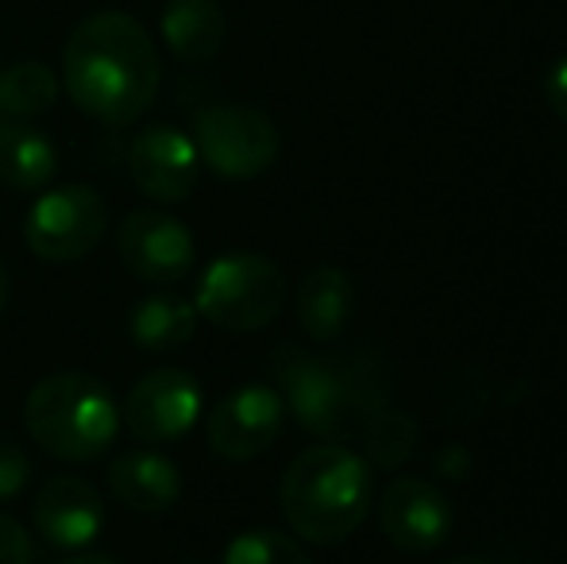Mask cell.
Wrapping results in <instances>:
<instances>
[{"mask_svg": "<svg viewBox=\"0 0 567 564\" xmlns=\"http://www.w3.org/2000/svg\"><path fill=\"white\" fill-rule=\"evenodd\" d=\"M189 564H197V561H189Z\"/></svg>", "mask_w": 567, "mask_h": 564, "instance_id": "cell-28", "label": "cell"}, {"mask_svg": "<svg viewBox=\"0 0 567 564\" xmlns=\"http://www.w3.org/2000/svg\"><path fill=\"white\" fill-rule=\"evenodd\" d=\"M59 101V74L43 62H16L0 74V113L12 121L51 113Z\"/></svg>", "mask_w": 567, "mask_h": 564, "instance_id": "cell-19", "label": "cell"}, {"mask_svg": "<svg viewBox=\"0 0 567 564\" xmlns=\"http://www.w3.org/2000/svg\"><path fill=\"white\" fill-rule=\"evenodd\" d=\"M355 309V283L340 271V267H313L298 286V321L306 329V337L337 340L351 321Z\"/></svg>", "mask_w": 567, "mask_h": 564, "instance_id": "cell-15", "label": "cell"}, {"mask_svg": "<svg viewBox=\"0 0 567 564\" xmlns=\"http://www.w3.org/2000/svg\"><path fill=\"white\" fill-rule=\"evenodd\" d=\"M31 480V457L16 441H0V503L16 499Z\"/></svg>", "mask_w": 567, "mask_h": 564, "instance_id": "cell-22", "label": "cell"}, {"mask_svg": "<svg viewBox=\"0 0 567 564\" xmlns=\"http://www.w3.org/2000/svg\"><path fill=\"white\" fill-rule=\"evenodd\" d=\"M127 332L143 352H178L197 332V306L166 290L147 294L135 301L132 317H127Z\"/></svg>", "mask_w": 567, "mask_h": 564, "instance_id": "cell-17", "label": "cell"}, {"mask_svg": "<svg viewBox=\"0 0 567 564\" xmlns=\"http://www.w3.org/2000/svg\"><path fill=\"white\" fill-rule=\"evenodd\" d=\"M286 422V402L275 387L244 383L213 407L209 444L225 460H255L278 441Z\"/></svg>", "mask_w": 567, "mask_h": 564, "instance_id": "cell-10", "label": "cell"}, {"mask_svg": "<svg viewBox=\"0 0 567 564\" xmlns=\"http://www.w3.org/2000/svg\"><path fill=\"white\" fill-rule=\"evenodd\" d=\"M452 503L425 480H394L379 499V526L402 553H429L452 534Z\"/></svg>", "mask_w": 567, "mask_h": 564, "instance_id": "cell-12", "label": "cell"}, {"mask_svg": "<svg viewBox=\"0 0 567 564\" xmlns=\"http://www.w3.org/2000/svg\"><path fill=\"white\" fill-rule=\"evenodd\" d=\"M66 93L85 116L101 124H132L155 105L158 51L135 16L97 12L85 16L62 51Z\"/></svg>", "mask_w": 567, "mask_h": 564, "instance_id": "cell-1", "label": "cell"}, {"mask_svg": "<svg viewBox=\"0 0 567 564\" xmlns=\"http://www.w3.org/2000/svg\"><path fill=\"white\" fill-rule=\"evenodd\" d=\"M194 306L225 332H259L282 314L286 275L259 252H225L197 279Z\"/></svg>", "mask_w": 567, "mask_h": 564, "instance_id": "cell-4", "label": "cell"}, {"mask_svg": "<svg viewBox=\"0 0 567 564\" xmlns=\"http://www.w3.org/2000/svg\"><path fill=\"white\" fill-rule=\"evenodd\" d=\"M109 491L127 511L163 514L182 499V475L163 452L127 449L109 464Z\"/></svg>", "mask_w": 567, "mask_h": 564, "instance_id": "cell-14", "label": "cell"}, {"mask_svg": "<svg viewBox=\"0 0 567 564\" xmlns=\"http://www.w3.org/2000/svg\"><path fill=\"white\" fill-rule=\"evenodd\" d=\"M225 564H313V561H309V553L293 537L278 534V530H247V534L231 537V545L225 550Z\"/></svg>", "mask_w": 567, "mask_h": 564, "instance_id": "cell-21", "label": "cell"}, {"mask_svg": "<svg viewBox=\"0 0 567 564\" xmlns=\"http://www.w3.org/2000/svg\"><path fill=\"white\" fill-rule=\"evenodd\" d=\"M28 437L59 460H97L120 433V407L90 371H54L31 387L23 402Z\"/></svg>", "mask_w": 567, "mask_h": 564, "instance_id": "cell-3", "label": "cell"}, {"mask_svg": "<svg viewBox=\"0 0 567 564\" xmlns=\"http://www.w3.org/2000/svg\"><path fill=\"white\" fill-rule=\"evenodd\" d=\"M202 418V383L182 368L147 371L127 391L120 422L132 429L143 444H171L186 437Z\"/></svg>", "mask_w": 567, "mask_h": 564, "instance_id": "cell-8", "label": "cell"}, {"mask_svg": "<svg viewBox=\"0 0 567 564\" xmlns=\"http://www.w3.org/2000/svg\"><path fill=\"white\" fill-rule=\"evenodd\" d=\"M116 252L127 271L151 286L182 283L197 256L189 228L178 217H166L158 209L127 213L116 233Z\"/></svg>", "mask_w": 567, "mask_h": 564, "instance_id": "cell-9", "label": "cell"}, {"mask_svg": "<svg viewBox=\"0 0 567 564\" xmlns=\"http://www.w3.org/2000/svg\"><path fill=\"white\" fill-rule=\"evenodd\" d=\"M62 564H120L113 557H105V553H78V557L62 561Z\"/></svg>", "mask_w": 567, "mask_h": 564, "instance_id": "cell-25", "label": "cell"}, {"mask_svg": "<svg viewBox=\"0 0 567 564\" xmlns=\"http://www.w3.org/2000/svg\"><path fill=\"white\" fill-rule=\"evenodd\" d=\"M4 306H8V267L0 264V314H4Z\"/></svg>", "mask_w": 567, "mask_h": 564, "instance_id": "cell-26", "label": "cell"}, {"mask_svg": "<svg viewBox=\"0 0 567 564\" xmlns=\"http://www.w3.org/2000/svg\"><path fill=\"white\" fill-rule=\"evenodd\" d=\"M282 514L298 537L340 545L371 506V464L343 444H313L282 475Z\"/></svg>", "mask_w": 567, "mask_h": 564, "instance_id": "cell-2", "label": "cell"}, {"mask_svg": "<svg viewBox=\"0 0 567 564\" xmlns=\"http://www.w3.org/2000/svg\"><path fill=\"white\" fill-rule=\"evenodd\" d=\"M127 171H132V182L143 197L158 205H178L197 189L202 158H197L194 136L171 129V124H155L132 140Z\"/></svg>", "mask_w": 567, "mask_h": 564, "instance_id": "cell-11", "label": "cell"}, {"mask_svg": "<svg viewBox=\"0 0 567 564\" xmlns=\"http://www.w3.org/2000/svg\"><path fill=\"white\" fill-rule=\"evenodd\" d=\"M545 101H548V109L567 124V59L553 62V70L545 74Z\"/></svg>", "mask_w": 567, "mask_h": 564, "instance_id": "cell-24", "label": "cell"}, {"mask_svg": "<svg viewBox=\"0 0 567 564\" xmlns=\"http://www.w3.org/2000/svg\"><path fill=\"white\" fill-rule=\"evenodd\" d=\"M31 522L35 534L54 550L78 553L93 545V537L105 526V503L101 491L90 480L78 475H51L43 488L35 491V506H31Z\"/></svg>", "mask_w": 567, "mask_h": 564, "instance_id": "cell-13", "label": "cell"}, {"mask_svg": "<svg viewBox=\"0 0 567 564\" xmlns=\"http://www.w3.org/2000/svg\"><path fill=\"white\" fill-rule=\"evenodd\" d=\"M444 564H491V561L475 557V553H463V557H452V561H444Z\"/></svg>", "mask_w": 567, "mask_h": 564, "instance_id": "cell-27", "label": "cell"}, {"mask_svg": "<svg viewBox=\"0 0 567 564\" xmlns=\"http://www.w3.org/2000/svg\"><path fill=\"white\" fill-rule=\"evenodd\" d=\"M225 12L217 0H166L163 43L182 62H209L225 47Z\"/></svg>", "mask_w": 567, "mask_h": 564, "instance_id": "cell-16", "label": "cell"}, {"mask_svg": "<svg viewBox=\"0 0 567 564\" xmlns=\"http://www.w3.org/2000/svg\"><path fill=\"white\" fill-rule=\"evenodd\" d=\"M59 171V151L28 121H0V182L20 194H35Z\"/></svg>", "mask_w": 567, "mask_h": 564, "instance_id": "cell-18", "label": "cell"}, {"mask_svg": "<svg viewBox=\"0 0 567 564\" xmlns=\"http://www.w3.org/2000/svg\"><path fill=\"white\" fill-rule=\"evenodd\" d=\"M359 433H363V449H367V457H371V464H379V468L405 464V460L413 457V449H417V425H413L402 410L379 407L367 418Z\"/></svg>", "mask_w": 567, "mask_h": 564, "instance_id": "cell-20", "label": "cell"}, {"mask_svg": "<svg viewBox=\"0 0 567 564\" xmlns=\"http://www.w3.org/2000/svg\"><path fill=\"white\" fill-rule=\"evenodd\" d=\"M197 158L213 174L231 182L259 178L278 158V129L262 109L251 105H209L194 121Z\"/></svg>", "mask_w": 567, "mask_h": 564, "instance_id": "cell-6", "label": "cell"}, {"mask_svg": "<svg viewBox=\"0 0 567 564\" xmlns=\"http://www.w3.org/2000/svg\"><path fill=\"white\" fill-rule=\"evenodd\" d=\"M0 564H31V537L12 514H0Z\"/></svg>", "mask_w": 567, "mask_h": 564, "instance_id": "cell-23", "label": "cell"}, {"mask_svg": "<svg viewBox=\"0 0 567 564\" xmlns=\"http://www.w3.org/2000/svg\"><path fill=\"white\" fill-rule=\"evenodd\" d=\"M109 225L105 197L93 186L70 182V186L47 189L35 197L23 221V240L43 264H78L101 244Z\"/></svg>", "mask_w": 567, "mask_h": 564, "instance_id": "cell-7", "label": "cell"}, {"mask_svg": "<svg viewBox=\"0 0 567 564\" xmlns=\"http://www.w3.org/2000/svg\"><path fill=\"white\" fill-rule=\"evenodd\" d=\"M278 383H282V402L301 429L329 441H343V437L359 433L367 418L374 414V402L355 387V379L343 376L340 368L313 356H301L298 348H286L278 356Z\"/></svg>", "mask_w": 567, "mask_h": 564, "instance_id": "cell-5", "label": "cell"}]
</instances>
